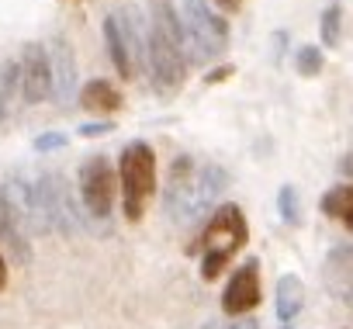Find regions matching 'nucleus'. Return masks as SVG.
Wrapping results in <instances>:
<instances>
[{"instance_id": "nucleus-1", "label": "nucleus", "mask_w": 353, "mask_h": 329, "mask_svg": "<svg viewBox=\"0 0 353 329\" xmlns=\"http://www.w3.org/2000/svg\"><path fill=\"white\" fill-rule=\"evenodd\" d=\"M225 188H229V174L222 167L208 163V167L194 170V163L188 156H176L166 195H163V205H166V212L176 226H198L212 212L215 198Z\"/></svg>"}, {"instance_id": "nucleus-2", "label": "nucleus", "mask_w": 353, "mask_h": 329, "mask_svg": "<svg viewBox=\"0 0 353 329\" xmlns=\"http://www.w3.org/2000/svg\"><path fill=\"white\" fill-rule=\"evenodd\" d=\"M246 239H250V229H246V219H243L239 205H222V208L212 215L208 232H205L208 253H205V260H201V277H205V281H215V277L225 270V263L232 260V253H236L239 246H246Z\"/></svg>"}, {"instance_id": "nucleus-3", "label": "nucleus", "mask_w": 353, "mask_h": 329, "mask_svg": "<svg viewBox=\"0 0 353 329\" xmlns=\"http://www.w3.org/2000/svg\"><path fill=\"white\" fill-rule=\"evenodd\" d=\"M152 191H156V156L145 142H128L121 152V195L128 222L142 219Z\"/></svg>"}, {"instance_id": "nucleus-4", "label": "nucleus", "mask_w": 353, "mask_h": 329, "mask_svg": "<svg viewBox=\"0 0 353 329\" xmlns=\"http://www.w3.org/2000/svg\"><path fill=\"white\" fill-rule=\"evenodd\" d=\"M142 63H145L152 90L159 97H173L176 90H181L184 73H188V59L166 42V35L156 25H149V32H145V59Z\"/></svg>"}, {"instance_id": "nucleus-5", "label": "nucleus", "mask_w": 353, "mask_h": 329, "mask_svg": "<svg viewBox=\"0 0 353 329\" xmlns=\"http://www.w3.org/2000/svg\"><path fill=\"white\" fill-rule=\"evenodd\" d=\"M181 21H184L194 49L201 52V59L225 52V46H229V25H225V18L212 14V8L205 4V0H184Z\"/></svg>"}, {"instance_id": "nucleus-6", "label": "nucleus", "mask_w": 353, "mask_h": 329, "mask_svg": "<svg viewBox=\"0 0 353 329\" xmlns=\"http://www.w3.org/2000/svg\"><path fill=\"white\" fill-rule=\"evenodd\" d=\"M114 191H118V177H114L111 163L104 156L87 159L83 170H80V198H83L87 215L104 222L114 208Z\"/></svg>"}, {"instance_id": "nucleus-7", "label": "nucleus", "mask_w": 353, "mask_h": 329, "mask_svg": "<svg viewBox=\"0 0 353 329\" xmlns=\"http://www.w3.org/2000/svg\"><path fill=\"white\" fill-rule=\"evenodd\" d=\"M21 94L28 104H42L52 97V66H49V49L42 42H28L21 49Z\"/></svg>"}, {"instance_id": "nucleus-8", "label": "nucleus", "mask_w": 353, "mask_h": 329, "mask_svg": "<svg viewBox=\"0 0 353 329\" xmlns=\"http://www.w3.org/2000/svg\"><path fill=\"white\" fill-rule=\"evenodd\" d=\"M149 25H156L163 35H166V42L176 49V52H188V66L191 63H205L201 59V52L194 49V42H191V35H188V28H184V21H181V14H176V8L170 4V0H149Z\"/></svg>"}, {"instance_id": "nucleus-9", "label": "nucleus", "mask_w": 353, "mask_h": 329, "mask_svg": "<svg viewBox=\"0 0 353 329\" xmlns=\"http://www.w3.org/2000/svg\"><path fill=\"white\" fill-rule=\"evenodd\" d=\"M260 267H256V260H246L236 274H232V281L225 284V291H222V308L229 312V315H243V312H253L256 305H260V274H256Z\"/></svg>"}, {"instance_id": "nucleus-10", "label": "nucleus", "mask_w": 353, "mask_h": 329, "mask_svg": "<svg viewBox=\"0 0 353 329\" xmlns=\"http://www.w3.org/2000/svg\"><path fill=\"white\" fill-rule=\"evenodd\" d=\"M46 191H49V219H52V229H59L63 236H73L83 229V219H80V208L73 201V191L66 188V181L59 174H46Z\"/></svg>"}, {"instance_id": "nucleus-11", "label": "nucleus", "mask_w": 353, "mask_h": 329, "mask_svg": "<svg viewBox=\"0 0 353 329\" xmlns=\"http://www.w3.org/2000/svg\"><path fill=\"white\" fill-rule=\"evenodd\" d=\"M49 66H52V97L59 104H70L73 90H77V59L63 35H56L49 42Z\"/></svg>"}, {"instance_id": "nucleus-12", "label": "nucleus", "mask_w": 353, "mask_h": 329, "mask_svg": "<svg viewBox=\"0 0 353 329\" xmlns=\"http://www.w3.org/2000/svg\"><path fill=\"white\" fill-rule=\"evenodd\" d=\"M322 284L332 298L353 301V246H336L322 260Z\"/></svg>"}, {"instance_id": "nucleus-13", "label": "nucleus", "mask_w": 353, "mask_h": 329, "mask_svg": "<svg viewBox=\"0 0 353 329\" xmlns=\"http://www.w3.org/2000/svg\"><path fill=\"white\" fill-rule=\"evenodd\" d=\"M0 239H4L18 260H28L32 257V246H28V229L25 222L18 219L11 198H8V188H0Z\"/></svg>"}, {"instance_id": "nucleus-14", "label": "nucleus", "mask_w": 353, "mask_h": 329, "mask_svg": "<svg viewBox=\"0 0 353 329\" xmlns=\"http://www.w3.org/2000/svg\"><path fill=\"white\" fill-rule=\"evenodd\" d=\"M104 42H108V56H111L118 77H121V80H132V77L139 73V63H135V56H132V49H128V42H125V35H121L114 14L104 18Z\"/></svg>"}, {"instance_id": "nucleus-15", "label": "nucleus", "mask_w": 353, "mask_h": 329, "mask_svg": "<svg viewBox=\"0 0 353 329\" xmlns=\"http://www.w3.org/2000/svg\"><path fill=\"white\" fill-rule=\"evenodd\" d=\"M80 108L94 111V114H114L121 108V94H118V87L111 80H90L80 90Z\"/></svg>"}, {"instance_id": "nucleus-16", "label": "nucleus", "mask_w": 353, "mask_h": 329, "mask_svg": "<svg viewBox=\"0 0 353 329\" xmlns=\"http://www.w3.org/2000/svg\"><path fill=\"white\" fill-rule=\"evenodd\" d=\"M301 308H305V284H301V277L284 274L277 281V319L281 322H294Z\"/></svg>"}, {"instance_id": "nucleus-17", "label": "nucleus", "mask_w": 353, "mask_h": 329, "mask_svg": "<svg viewBox=\"0 0 353 329\" xmlns=\"http://www.w3.org/2000/svg\"><path fill=\"white\" fill-rule=\"evenodd\" d=\"M322 212L343 222V219L353 212V188H332V191L322 198Z\"/></svg>"}, {"instance_id": "nucleus-18", "label": "nucleus", "mask_w": 353, "mask_h": 329, "mask_svg": "<svg viewBox=\"0 0 353 329\" xmlns=\"http://www.w3.org/2000/svg\"><path fill=\"white\" fill-rule=\"evenodd\" d=\"M18 87H21V66L14 59H8L4 66H0V101H4V108L14 104Z\"/></svg>"}, {"instance_id": "nucleus-19", "label": "nucleus", "mask_w": 353, "mask_h": 329, "mask_svg": "<svg viewBox=\"0 0 353 329\" xmlns=\"http://www.w3.org/2000/svg\"><path fill=\"white\" fill-rule=\"evenodd\" d=\"M319 32H322V46H336V42H339V32H343V8H339V4H329V8L322 11Z\"/></svg>"}, {"instance_id": "nucleus-20", "label": "nucleus", "mask_w": 353, "mask_h": 329, "mask_svg": "<svg viewBox=\"0 0 353 329\" xmlns=\"http://www.w3.org/2000/svg\"><path fill=\"white\" fill-rule=\"evenodd\" d=\"M294 66H298L301 77H315V73H322V49H315V46H301V49L294 52Z\"/></svg>"}, {"instance_id": "nucleus-21", "label": "nucleus", "mask_w": 353, "mask_h": 329, "mask_svg": "<svg viewBox=\"0 0 353 329\" xmlns=\"http://www.w3.org/2000/svg\"><path fill=\"white\" fill-rule=\"evenodd\" d=\"M277 205H281V219H284L288 226H294V222H298V195H294V188H291V184H284V188H281Z\"/></svg>"}, {"instance_id": "nucleus-22", "label": "nucleus", "mask_w": 353, "mask_h": 329, "mask_svg": "<svg viewBox=\"0 0 353 329\" xmlns=\"http://www.w3.org/2000/svg\"><path fill=\"white\" fill-rule=\"evenodd\" d=\"M59 146H66V135H59V132H46V135L35 139V149H39V152H46V149H59Z\"/></svg>"}, {"instance_id": "nucleus-23", "label": "nucleus", "mask_w": 353, "mask_h": 329, "mask_svg": "<svg viewBox=\"0 0 353 329\" xmlns=\"http://www.w3.org/2000/svg\"><path fill=\"white\" fill-rule=\"evenodd\" d=\"M111 128H114L111 121H90V125H80V135L94 139V135H104V132H111Z\"/></svg>"}, {"instance_id": "nucleus-24", "label": "nucleus", "mask_w": 353, "mask_h": 329, "mask_svg": "<svg viewBox=\"0 0 353 329\" xmlns=\"http://www.w3.org/2000/svg\"><path fill=\"white\" fill-rule=\"evenodd\" d=\"M229 73H232V66H219V70H212V73L205 77V83H222Z\"/></svg>"}, {"instance_id": "nucleus-25", "label": "nucleus", "mask_w": 353, "mask_h": 329, "mask_svg": "<svg viewBox=\"0 0 353 329\" xmlns=\"http://www.w3.org/2000/svg\"><path fill=\"white\" fill-rule=\"evenodd\" d=\"M215 4H219L222 11H239V8H243V0H215Z\"/></svg>"}, {"instance_id": "nucleus-26", "label": "nucleus", "mask_w": 353, "mask_h": 329, "mask_svg": "<svg viewBox=\"0 0 353 329\" xmlns=\"http://www.w3.org/2000/svg\"><path fill=\"white\" fill-rule=\"evenodd\" d=\"M225 329H260L253 319H239V322H232V326H225Z\"/></svg>"}, {"instance_id": "nucleus-27", "label": "nucleus", "mask_w": 353, "mask_h": 329, "mask_svg": "<svg viewBox=\"0 0 353 329\" xmlns=\"http://www.w3.org/2000/svg\"><path fill=\"white\" fill-rule=\"evenodd\" d=\"M8 288V263H4V257H0V291Z\"/></svg>"}, {"instance_id": "nucleus-28", "label": "nucleus", "mask_w": 353, "mask_h": 329, "mask_svg": "<svg viewBox=\"0 0 353 329\" xmlns=\"http://www.w3.org/2000/svg\"><path fill=\"white\" fill-rule=\"evenodd\" d=\"M201 329H225V326H222V322H205Z\"/></svg>"}, {"instance_id": "nucleus-29", "label": "nucleus", "mask_w": 353, "mask_h": 329, "mask_svg": "<svg viewBox=\"0 0 353 329\" xmlns=\"http://www.w3.org/2000/svg\"><path fill=\"white\" fill-rule=\"evenodd\" d=\"M343 222H346V226H350V229H353V212H350V215H346V219H343Z\"/></svg>"}, {"instance_id": "nucleus-30", "label": "nucleus", "mask_w": 353, "mask_h": 329, "mask_svg": "<svg viewBox=\"0 0 353 329\" xmlns=\"http://www.w3.org/2000/svg\"><path fill=\"white\" fill-rule=\"evenodd\" d=\"M281 329H291V322H281Z\"/></svg>"}]
</instances>
